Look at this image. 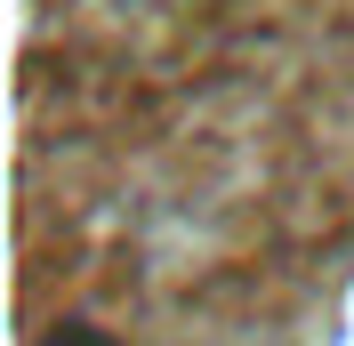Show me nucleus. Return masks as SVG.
I'll use <instances>...</instances> for the list:
<instances>
[{
  "instance_id": "f257e3e1",
  "label": "nucleus",
  "mask_w": 354,
  "mask_h": 346,
  "mask_svg": "<svg viewBox=\"0 0 354 346\" xmlns=\"http://www.w3.org/2000/svg\"><path fill=\"white\" fill-rule=\"evenodd\" d=\"M32 346H306L354 274V0H24Z\"/></svg>"
}]
</instances>
